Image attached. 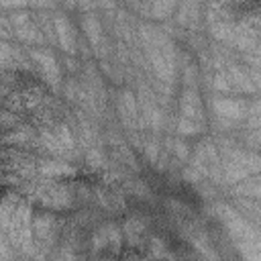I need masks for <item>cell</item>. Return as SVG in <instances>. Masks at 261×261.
Listing matches in <instances>:
<instances>
[{"mask_svg":"<svg viewBox=\"0 0 261 261\" xmlns=\"http://www.w3.org/2000/svg\"><path fill=\"white\" fill-rule=\"evenodd\" d=\"M192 167L198 169L202 173V177L204 175H216V171L220 167V161H218V153H216V149H214V145L210 141L200 143V147L196 149Z\"/></svg>","mask_w":261,"mask_h":261,"instance_id":"9c48e42d","label":"cell"},{"mask_svg":"<svg viewBox=\"0 0 261 261\" xmlns=\"http://www.w3.org/2000/svg\"><path fill=\"white\" fill-rule=\"evenodd\" d=\"M122 230L116 226V224H104V226H100V228H96V232H94V237H92V247L96 249V251H106V249H110V251H114L116 253V249L120 247V243H122Z\"/></svg>","mask_w":261,"mask_h":261,"instance_id":"8fae6325","label":"cell"},{"mask_svg":"<svg viewBox=\"0 0 261 261\" xmlns=\"http://www.w3.org/2000/svg\"><path fill=\"white\" fill-rule=\"evenodd\" d=\"M35 139V130L31 126H12L4 133V145L6 147H27L31 145Z\"/></svg>","mask_w":261,"mask_h":261,"instance_id":"9a60e30c","label":"cell"},{"mask_svg":"<svg viewBox=\"0 0 261 261\" xmlns=\"http://www.w3.org/2000/svg\"><path fill=\"white\" fill-rule=\"evenodd\" d=\"M122 234L124 239L128 241L130 247H139V243L145 239L147 234V226H145V220L139 218V216H130L124 224H122Z\"/></svg>","mask_w":261,"mask_h":261,"instance_id":"2e32d148","label":"cell"},{"mask_svg":"<svg viewBox=\"0 0 261 261\" xmlns=\"http://www.w3.org/2000/svg\"><path fill=\"white\" fill-rule=\"evenodd\" d=\"M179 110H181V116L200 122V118H202V108H200V100H198L196 90H186V92H184V96H181V100H179Z\"/></svg>","mask_w":261,"mask_h":261,"instance_id":"e0dca14e","label":"cell"},{"mask_svg":"<svg viewBox=\"0 0 261 261\" xmlns=\"http://www.w3.org/2000/svg\"><path fill=\"white\" fill-rule=\"evenodd\" d=\"M31 61L39 67L41 75L51 86H55V88L59 86V82H61V69H59V65H57V61H55V57H53V53L49 49H33L31 51Z\"/></svg>","mask_w":261,"mask_h":261,"instance_id":"ba28073f","label":"cell"},{"mask_svg":"<svg viewBox=\"0 0 261 261\" xmlns=\"http://www.w3.org/2000/svg\"><path fill=\"white\" fill-rule=\"evenodd\" d=\"M59 232V222L51 210L39 212L33 216V234H35V245L39 247H51L57 239Z\"/></svg>","mask_w":261,"mask_h":261,"instance_id":"52a82bcc","label":"cell"},{"mask_svg":"<svg viewBox=\"0 0 261 261\" xmlns=\"http://www.w3.org/2000/svg\"><path fill=\"white\" fill-rule=\"evenodd\" d=\"M198 130H200V122L198 120L179 116V120H177V133L179 135H196Z\"/></svg>","mask_w":261,"mask_h":261,"instance_id":"cb8c5ba5","label":"cell"},{"mask_svg":"<svg viewBox=\"0 0 261 261\" xmlns=\"http://www.w3.org/2000/svg\"><path fill=\"white\" fill-rule=\"evenodd\" d=\"M171 145H173V153H175L177 159H186V157H188V149H186V143H184V141H177V139H175Z\"/></svg>","mask_w":261,"mask_h":261,"instance_id":"d4e9b609","label":"cell"},{"mask_svg":"<svg viewBox=\"0 0 261 261\" xmlns=\"http://www.w3.org/2000/svg\"><path fill=\"white\" fill-rule=\"evenodd\" d=\"M222 169L228 184L243 181L249 175L261 173V155L249 151H230L226 161L222 163Z\"/></svg>","mask_w":261,"mask_h":261,"instance_id":"277c9868","label":"cell"},{"mask_svg":"<svg viewBox=\"0 0 261 261\" xmlns=\"http://www.w3.org/2000/svg\"><path fill=\"white\" fill-rule=\"evenodd\" d=\"M33 6H37V8H47L49 4H51V0H29Z\"/></svg>","mask_w":261,"mask_h":261,"instance_id":"484cf974","label":"cell"},{"mask_svg":"<svg viewBox=\"0 0 261 261\" xmlns=\"http://www.w3.org/2000/svg\"><path fill=\"white\" fill-rule=\"evenodd\" d=\"M175 6H177V0H153L151 14L155 18H165L175 10Z\"/></svg>","mask_w":261,"mask_h":261,"instance_id":"7402d4cb","label":"cell"},{"mask_svg":"<svg viewBox=\"0 0 261 261\" xmlns=\"http://www.w3.org/2000/svg\"><path fill=\"white\" fill-rule=\"evenodd\" d=\"M249 75L257 90H261V53L249 55Z\"/></svg>","mask_w":261,"mask_h":261,"instance_id":"603a6c76","label":"cell"},{"mask_svg":"<svg viewBox=\"0 0 261 261\" xmlns=\"http://www.w3.org/2000/svg\"><path fill=\"white\" fill-rule=\"evenodd\" d=\"M232 43L249 55L261 53V16L249 14L234 27Z\"/></svg>","mask_w":261,"mask_h":261,"instance_id":"8992f818","label":"cell"},{"mask_svg":"<svg viewBox=\"0 0 261 261\" xmlns=\"http://www.w3.org/2000/svg\"><path fill=\"white\" fill-rule=\"evenodd\" d=\"M234 194H239V196H247V198H261V173L257 175L255 173V177H247V181L243 179L237 188H234Z\"/></svg>","mask_w":261,"mask_h":261,"instance_id":"ffe728a7","label":"cell"},{"mask_svg":"<svg viewBox=\"0 0 261 261\" xmlns=\"http://www.w3.org/2000/svg\"><path fill=\"white\" fill-rule=\"evenodd\" d=\"M53 20H55V35H57L59 45L63 47L65 53L73 55V53H75V33H73V29H71V22H69L63 14L53 16Z\"/></svg>","mask_w":261,"mask_h":261,"instance_id":"5bb4252c","label":"cell"},{"mask_svg":"<svg viewBox=\"0 0 261 261\" xmlns=\"http://www.w3.org/2000/svg\"><path fill=\"white\" fill-rule=\"evenodd\" d=\"M37 141L45 151H49L55 157H65V155L73 153V135L69 133V128L63 122L49 124L47 128H43L39 133Z\"/></svg>","mask_w":261,"mask_h":261,"instance_id":"5b68a950","label":"cell"},{"mask_svg":"<svg viewBox=\"0 0 261 261\" xmlns=\"http://www.w3.org/2000/svg\"><path fill=\"white\" fill-rule=\"evenodd\" d=\"M0 228H2V239L12 245V249L22 251L29 255L33 249V212L29 204L14 196H6L2 202V214H0Z\"/></svg>","mask_w":261,"mask_h":261,"instance_id":"6da1fadb","label":"cell"},{"mask_svg":"<svg viewBox=\"0 0 261 261\" xmlns=\"http://www.w3.org/2000/svg\"><path fill=\"white\" fill-rule=\"evenodd\" d=\"M212 108L216 116L224 120H239V118H245L247 114V104L237 98H216L212 102Z\"/></svg>","mask_w":261,"mask_h":261,"instance_id":"7c38bea8","label":"cell"},{"mask_svg":"<svg viewBox=\"0 0 261 261\" xmlns=\"http://www.w3.org/2000/svg\"><path fill=\"white\" fill-rule=\"evenodd\" d=\"M29 192H31L33 200H37L47 210H65L73 202L71 188L61 184L59 179H49V177H43L41 181L31 179Z\"/></svg>","mask_w":261,"mask_h":261,"instance_id":"3957f363","label":"cell"},{"mask_svg":"<svg viewBox=\"0 0 261 261\" xmlns=\"http://www.w3.org/2000/svg\"><path fill=\"white\" fill-rule=\"evenodd\" d=\"M37 169H39L37 175L49 177V179H65L75 173L73 165L67 163L65 159H41L37 163Z\"/></svg>","mask_w":261,"mask_h":261,"instance_id":"4fadbf2b","label":"cell"},{"mask_svg":"<svg viewBox=\"0 0 261 261\" xmlns=\"http://www.w3.org/2000/svg\"><path fill=\"white\" fill-rule=\"evenodd\" d=\"M96 202H98L102 208L110 210V212H116V210H122V208H124V200H122L118 194L108 192V190L96 192Z\"/></svg>","mask_w":261,"mask_h":261,"instance_id":"44dd1931","label":"cell"},{"mask_svg":"<svg viewBox=\"0 0 261 261\" xmlns=\"http://www.w3.org/2000/svg\"><path fill=\"white\" fill-rule=\"evenodd\" d=\"M84 31H86V37H88L90 45L98 51L102 47V27H100L98 18H94L92 14H88L84 18Z\"/></svg>","mask_w":261,"mask_h":261,"instance_id":"d6986e66","label":"cell"},{"mask_svg":"<svg viewBox=\"0 0 261 261\" xmlns=\"http://www.w3.org/2000/svg\"><path fill=\"white\" fill-rule=\"evenodd\" d=\"M137 112H139V106H137L133 94L130 92H122L120 98H118V114H120V120L126 126H130V124H135V120L139 116Z\"/></svg>","mask_w":261,"mask_h":261,"instance_id":"ac0fdd59","label":"cell"},{"mask_svg":"<svg viewBox=\"0 0 261 261\" xmlns=\"http://www.w3.org/2000/svg\"><path fill=\"white\" fill-rule=\"evenodd\" d=\"M141 35H143V43H145L149 61L153 65V71L157 73L159 80L171 84V80L175 77V53L171 43L161 31L153 27H143Z\"/></svg>","mask_w":261,"mask_h":261,"instance_id":"7a4b0ae2","label":"cell"},{"mask_svg":"<svg viewBox=\"0 0 261 261\" xmlns=\"http://www.w3.org/2000/svg\"><path fill=\"white\" fill-rule=\"evenodd\" d=\"M10 22H12V31H14L16 39H20L22 43H35V41L41 39V35H39L41 31H39L37 22L31 18L29 12H24V10H16V12L12 14Z\"/></svg>","mask_w":261,"mask_h":261,"instance_id":"30bf717a","label":"cell"}]
</instances>
